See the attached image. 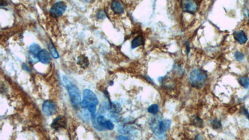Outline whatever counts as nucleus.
Here are the masks:
<instances>
[{"label":"nucleus","instance_id":"obj_1","mask_svg":"<svg viewBox=\"0 0 249 140\" xmlns=\"http://www.w3.org/2000/svg\"><path fill=\"white\" fill-rule=\"evenodd\" d=\"M149 124L151 131L157 138L164 139L166 131L169 128L171 121L167 119H164L161 116L156 115L149 119Z\"/></svg>","mask_w":249,"mask_h":140},{"label":"nucleus","instance_id":"obj_2","mask_svg":"<svg viewBox=\"0 0 249 140\" xmlns=\"http://www.w3.org/2000/svg\"><path fill=\"white\" fill-rule=\"evenodd\" d=\"M98 105V99L96 95L90 90L85 89L83 91V100L80 106L83 108L88 109L91 114H95Z\"/></svg>","mask_w":249,"mask_h":140},{"label":"nucleus","instance_id":"obj_3","mask_svg":"<svg viewBox=\"0 0 249 140\" xmlns=\"http://www.w3.org/2000/svg\"><path fill=\"white\" fill-rule=\"evenodd\" d=\"M190 85L197 89L204 87L207 80V75L205 70L201 68H195L190 73Z\"/></svg>","mask_w":249,"mask_h":140},{"label":"nucleus","instance_id":"obj_4","mask_svg":"<svg viewBox=\"0 0 249 140\" xmlns=\"http://www.w3.org/2000/svg\"><path fill=\"white\" fill-rule=\"evenodd\" d=\"M67 91L68 93L71 104L74 108H77L81 104V96L78 88L75 85H68Z\"/></svg>","mask_w":249,"mask_h":140},{"label":"nucleus","instance_id":"obj_5","mask_svg":"<svg viewBox=\"0 0 249 140\" xmlns=\"http://www.w3.org/2000/svg\"><path fill=\"white\" fill-rule=\"evenodd\" d=\"M197 7V4L195 0H181V8L184 12L194 14Z\"/></svg>","mask_w":249,"mask_h":140},{"label":"nucleus","instance_id":"obj_6","mask_svg":"<svg viewBox=\"0 0 249 140\" xmlns=\"http://www.w3.org/2000/svg\"><path fill=\"white\" fill-rule=\"evenodd\" d=\"M67 9V4L65 2L60 1L55 3L50 10V14L54 17L61 16Z\"/></svg>","mask_w":249,"mask_h":140},{"label":"nucleus","instance_id":"obj_7","mask_svg":"<svg viewBox=\"0 0 249 140\" xmlns=\"http://www.w3.org/2000/svg\"><path fill=\"white\" fill-rule=\"evenodd\" d=\"M42 110L45 115L48 116H52L56 112V104L52 100H46L42 104Z\"/></svg>","mask_w":249,"mask_h":140},{"label":"nucleus","instance_id":"obj_8","mask_svg":"<svg viewBox=\"0 0 249 140\" xmlns=\"http://www.w3.org/2000/svg\"><path fill=\"white\" fill-rule=\"evenodd\" d=\"M66 118L64 116H59L54 119L51 124V127L54 129L58 130L60 128H65L66 127Z\"/></svg>","mask_w":249,"mask_h":140},{"label":"nucleus","instance_id":"obj_9","mask_svg":"<svg viewBox=\"0 0 249 140\" xmlns=\"http://www.w3.org/2000/svg\"><path fill=\"white\" fill-rule=\"evenodd\" d=\"M96 121L98 123L105 129H106L108 130H112L114 128L113 123L110 120L108 119L102 115L99 116L96 118Z\"/></svg>","mask_w":249,"mask_h":140},{"label":"nucleus","instance_id":"obj_10","mask_svg":"<svg viewBox=\"0 0 249 140\" xmlns=\"http://www.w3.org/2000/svg\"><path fill=\"white\" fill-rule=\"evenodd\" d=\"M39 60L44 64H47L50 63L51 60V57L50 54L45 49H42L37 54Z\"/></svg>","mask_w":249,"mask_h":140},{"label":"nucleus","instance_id":"obj_11","mask_svg":"<svg viewBox=\"0 0 249 140\" xmlns=\"http://www.w3.org/2000/svg\"><path fill=\"white\" fill-rule=\"evenodd\" d=\"M233 37L240 44H243L247 41V37L242 30H238L233 32Z\"/></svg>","mask_w":249,"mask_h":140},{"label":"nucleus","instance_id":"obj_12","mask_svg":"<svg viewBox=\"0 0 249 140\" xmlns=\"http://www.w3.org/2000/svg\"><path fill=\"white\" fill-rule=\"evenodd\" d=\"M110 7L112 11L116 14H121L124 12L123 5L118 0H113L111 3Z\"/></svg>","mask_w":249,"mask_h":140},{"label":"nucleus","instance_id":"obj_13","mask_svg":"<svg viewBox=\"0 0 249 140\" xmlns=\"http://www.w3.org/2000/svg\"><path fill=\"white\" fill-rule=\"evenodd\" d=\"M143 44H144L143 37L141 35H138L132 40L131 46L132 49H135Z\"/></svg>","mask_w":249,"mask_h":140},{"label":"nucleus","instance_id":"obj_14","mask_svg":"<svg viewBox=\"0 0 249 140\" xmlns=\"http://www.w3.org/2000/svg\"><path fill=\"white\" fill-rule=\"evenodd\" d=\"M78 64L82 67V68H86L88 67L89 64L88 59L87 57L85 55H81L78 58Z\"/></svg>","mask_w":249,"mask_h":140},{"label":"nucleus","instance_id":"obj_15","mask_svg":"<svg viewBox=\"0 0 249 140\" xmlns=\"http://www.w3.org/2000/svg\"><path fill=\"white\" fill-rule=\"evenodd\" d=\"M29 50L32 54H37L40 50V47L37 44H31L29 47Z\"/></svg>","mask_w":249,"mask_h":140},{"label":"nucleus","instance_id":"obj_16","mask_svg":"<svg viewBox=\"0 0 249 140\" xmlns=\"http://www.w3.org/2000/svg\"><path fill=\"white\" fill-rule=\"evenodd\" d=\"M159 111V106L157 104H152L148 108V112L150 114H156Z\"/></svg>","mask_w":249,"mask_h":140},{"label":"nucleus","instance_id":"obj_17","mask_svg":"<svg viewBox=\"0 0 249 140\" xmlns=\"http://www.w3.org/2000/svg\"><path fill=\"white\" fill-rule=\"evenodd\" d=\"M239 82L240 85L245 88H248L249 87V78L247 77H242L239 79Z\"/></svg>","mask_w":249,"mask_h":140},{"label":"nucleus","instance_id":"obj_18","mask_svg":"<svg viewBox=\"0 0 249 140\" xmlns=\"http://www.w3.org/2000/svg\"><path fill=\"white\" fill-rule=\"evenodd\" d=\"M192 123L194 126L199 128L203 126V121L197 116H194L192 118Z\"/></svg>","mask_w":249,"mask_h":140},{"label":"nucleus","instance_id":"obj_19","mask_svg":"<svg viewBox=\"0 0 249 140\" xmlns=\"http://www.w3.org/2000/svg\"><path fill=\"white\" fill-rule=\"evenodd\" d=\"M49 50H50V54L52 55V56L54 58H58L59 55V54H58L57 50L55 49V47L53 45H52V46H49Z\"/></svg>","mask_w":249,"mask_h":140},{"label":"nucleus","instance_id":"obj_20","mask_svg":"<svg viewBox=\"0 0 249 140\" xmlns=\"http://www.w3.org/2000/svg\"><path fill=\"white\" fill-rule=\"evenodd\" d=\"M110 117L111 119H113L114 121L118 122L121 119V116L120 115L119 113L117 112H113V111H110Z\"/></svg>","mask_w":249,"mask_h":140},{"label":"nucleus","instance_id":"obj_21","mask_svg":"<svg viewBox=\"0 0 249 140\" xmlns=\"http://www.w3.org/2000/svg\"><path fill=\"white\" fill-rule=\"evenodd\" d=\"M212 126L214 129H218L221 128V123L219 120L215 119L212 123Z\"/></svg>","mask_w":249,"mask_h":140},{"label":"nucleus","instance_id":"obj_22","mask_svg":"<svg viewBox=\"0 0 249 140\" xmlns=\"http://www.w3.org/2000/svg\"><path fill=\"white\" fill-rule=\"evenodd\" d=\"M234 57L237 60L241 61L244 58V54L241 52L237 51V52H235V53L234 54Z\"/></svg>","mask_w":249,"mask_h":140},{"label":"nucleus","instance_id":"obj_23","mask_svg":"<svg viewBox=\"0 0 249 140\" xmlns=\"http://www.w3.org/2000/svg\"><path fill=\"white\" fill-rule=\"evenodd\" d=\"M96 16L98 19H103L105 17V13L104 11H99L97 14H96Z\"/></svg>","mask_w":249,"mask_h":140},{"label":"nucleus","instance_id":"obj_24","mask_svg":"<svg viewBox=\"0 0 249 140\" xmlns=\"http://www.w3.org/2000/svg\"><path fill=\"white\" fill-rule=\"evenodd\" d=\"M186 47L187 52L189 53V50H190V46H189V44L188 42H186Z\"/></svg>","mask_w":249,"mask_h":140},{"label":"nucleus","instance_id":"obj_25","mask_svg":"<svg viewBox=\"0 0 249 140\" xmlns=\"http://www.w3.org/2000/svg\"><path fill=\"white\" fill-rule=\"evenodd\" d=\"M118 139H128V138H127L126 136H120L119 137H118Z\"/></svg>","mask_w":249,"mask_h":140},{"label":"nucleus","instance_id":"obj_26","mask_svg":"<svg viewBox=\"0 0 249 140\" xmlns=\"http://www.w3.org/2000/svg\"><path fill=\"white\" fill-rule=\"evenodd\" d=\"M248 17H249V14H248ZM248 21H249V19H248Z\"/></svg>","mask_w":249,"mask_h":140}]
</instances>
